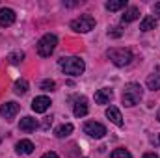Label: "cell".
<instances>
[{
    "label": "cell",
    "instance_id": "2e32d148",
    "mask_svg": "<svg viewBox=\"0 0 160 158\" xmlns=\"http://www.w3.org/2000/svg\"><path fill=\"white\" fill-rule=\"evenodd\" d=\"M155 28H157V19L151 17V15L143 17L142 24H140V30H142V32H149V30H155Z\"/></svg>",
    "mask_w": 160,
    "mask_h": 158
},
{
    "label": "cell",
    "instance_id": "8fae6325",
    "mask_svg": "<svg viewBox=\"0 0 160 158\" xmlns=\"http://www.w3.org/2000/svg\"><path fill=\"white\" fill-rule=\"evenodd\" d=\"M73 114H75L77 117H84V116L88 114V101H86L84 97L75 99V104H73Z\"/></svg>",
    "mask_w": 160,
    "mask_h": 158
},
{
    "label": "cell",
    "instance_id": "ac0fdd59",
    "mask_svg": "<svg viewBox=\"0 0 160 158\" xmlns=\"http://www.w3.org/2000/svg\"><path fill=\"white\" fill-rule=\"evenodd\" d=\"M147 89H151V91L160 89V75H149L147 77Z\"/></svg>",
    "mask_w": 160,
    "mask_h": 158
},
{
    "label": "cell",
    "instance_id": "9a60e30c",
    "mask_svg": "<svg viewBox=\"0 0 160 158\" xmlns=\"http://www.w3.org/2000/svg\"><path fill=\"white\" fill-rule=\"evenodd\" d=\"M138 17H140V9L132 6V7H127V9H125V13L121 15V21H123V22H132V21H136Z\"/></svg>",
    "mask_w": 160,
    "mask_h": 158
},
{
    "label": "cell",
    "instance_id": "7a4b0ae2",
    "mask_svg": "<svg viewBox=\"0 0 160 158\" xmlns=\"http://www.w3.org/2000/svg\"><path fill=\"white\" fill-rule=\"evenodd\" d=\"M142 95H143L142 86L132 82V84H127V86H125L121 101H123V104H125V106H136V104L142 101Z\"/></svg>",
    "mask_w": 160,
    "mask_h": 158
},
{
    "label": "cell",
    "instance_id": "44dd1931",
    "mask_svg": "<svg viewBox=\"0 0 160 158\" xmlns=\"http://www.w3.org/2000/svg\"><path fill=\"white\" fill-rule=\"evenodd\" d=\"M8 60H9L11 65H17V63H21V62L24 60V54H22V52H11Z\"/></svg>",
    "mask_w": 160,
    "mask_h": 158
},
{
    "label": "cell",
    "instance_id": "9c48e42d",
    "mask_svg": "<svg viewBox=\"0 0 160 158\" xmlns=\"http://www.w3.org/2000/svg\"><path fill=\"white\" fill-rule=\"evenodd\" d=\"M15 19H17V15H15V11L11 9V7H2L0 9V26H11L13 22H15Z\"/></svg>",
    "mask_w": 160,
    "mask_h": 158
},
{
    "label": "cell",
    "instance_id": "7c38bea8",
    "mask_svg": "<svg viewBox=\"0 0 160 158\" xmlns=\"http://www.w3.org/2000/svg\"><path fill=\"white\" fill-rule=\"evenodd\" d=\"M38 126H39V123H38V119H34V117H22L21 123H19V128H21L22 132H32V130H36Z\"/></svg>",
    "mask_w": 160,
    "mask_h": 158
},
{
    "label": "cell",
    "instance_id": "5bb4252c",
    "mask_svg": "<svg viewBox=\"0 0 160 158\" xmlns=\"http://www.w3.org/2000/svg\"><path fill=\"white\" fill-rule=\"evenodd\" d=\"M106 117L110 119L114 125H118V126H123V117H121V112L116 108V106H110L108 110H106Z\"/></svg>",
    "mask_w": 160,
    "mask_h": 158
},
{
    "label": "cell",
    "instance_id": "d6986e66",
    "mask_svg": "<svg viewBox=\"0 0 160 158\" xmlns=\"http://www.w3.org/2000/svg\"><path fill=\"white\" fill-rule=\"evenodd\" d=\"M71 132H73V125L71 123H65V125H62V126L56 128V136L58 138H67Z\"/></svg>",
    "mask_w": 160,
    "mask_h": 158
},
{
    "label": "cell",
    "instance_id": "484cf974",
    "mask_svg": "<svg viewBox=\"0 0 160 158\" xmlns=\"http://www.w3.org/2000/svg\"><path fill=\"white\" fill-rule=\"evenodd\" d=\"M142 158H158V155L157 153H147V155H143Z\"/></svg>",
    "mask_w": 160,
    "mask_h": 158
},
{
    "label": "cell",
    "instance_id": "52a82bcc",
    "mask_svg": "<svg viewBox=\"0 0 160 158\" xmlns=\"http://www.w3.org/2000/svg\"><path fill=\"white\" fill-rule=\"evenodd\" d=\"M50 99L48 97H45V95H41V97H36L34 101H32V110L36 112V114H43V112H47L48 108H50Z\"/></svg>",
    "mask_w": 160,
    "mask_h": 158
},
{
    "label": "cell",
    "instance_id": "277c9868",
    "mask_svg": "<svg viewBox=\"0 0 160 158\" xmlns=\"http://www.w3.org/2000/svg\"><path fill=\"white\" fill-rule=\"evenodd\" d=\"M56 47H58V37L54 34H45L38 43V54L43 58H48L56 50Z\"/></svg>",
    "mask_w": 160,
    "mask_h": 158
},
{
    "label": "cell",
    "instance_id": "4fadbf2b",
    "mask_svg": "<svg viewBox=\"0 0 160 158\" xmlns=\"http://www.w3.org/2000/svg\"><path fill=\"white\" fill-rule=\"evenodd\" d=\"M15 151L19 155H32L34 153V143L30 140H21L17 145H15Z\"/></svg>",
    "mask_w": 160,
    "mask_h": 158
},
{
    "label": "cell",
    "instance_id": "ba28073f",
    "mask_svg": "<svg viewBox=\"0 0 160 158\" xmlns=\"http://www.w3.org/2000/svg\"><path fill=\"white\" fill-rule=\"evenodd\" d=\"M19 110H21V106L17 104V102H6V104H2L0 106V116L6 119H13L17 114H19Z\"/></svg>",
    "mask_w": 160,
    "mask_h": 158
},
{
    "label": "cell",
    "instance_id": "cb8c5ba5",
    "mask_svg": "<svg viewBox=\"0 0 160 158\" xmlns=\"http://www.w3.org/2000/svg\"><path fill=\"white\" fill-rule=\"evenodd\" d=\"M121 34H123V32H121L119 26H116V28L108 30V36H110V37H121Z\"/></svg>",
    "mask_w": 160,
    "mask_h": 158
},
{
    "label": "cell",
    "instance_id": "5b68a950",
    "mask_svg": "<svg viewBox=\"0 0 160 158\" xmlns=\"http://www.w3.org/2000/svg\"><path fill=\"white\" fill-rule=\"evenodd\" d=\"M71 28L75 32H80V34H86V32H91L95 28V19L91 15H80L78 19L71 21Z\"/></svg>",
    "mask_w": 160,
    "mask_h": 158
},
{
    "label": "cell",
    "instance_id": "3957f363",
    "mask_svg": "<svg viewBox=\"0 0 160 158\" xmlns=\"http://www.w3.org/2000/svg\"><path fill=\"white\" fill-rule=\"evenodd\" d=\"M108 58L112 60L114 65L118 67H125V65H130V62L134 60L132 52L128 48H110L108 50Z\"/></svg>",
    "mask_w": 160,
    "mask_h": 158
},
{
    "label": "cell",
    "instance_id": "30bf717a",
    "mask_svg": "<svg viewBox=\"0 0 160 158\" xmlns=\"http://www.w3.org/2000/svg\"><path fill=\"white\" fill-rule=\"evenodd\" d=\"M112 97H114V91L110 87H102L95 93V102L97 104H108L112 101Z\"/></svg>",
    "mask_w": 160,
    "mask_h": 158
},
{
    "label": "cell",
    "instance_id": "4316f807",
    "mask_svg": "<svg viewBox=\"0 0 160 158\" xmlns=\"http://www.w3.org/2000/svg\"><path fill=\"white\" fill-rule=\"evenodd\" d=\"M155 13L160 17V2H157V4H155Z\"/></svg>",
    "mask_w": 160,
    "mask_h": 158
},
{
    "label": "cell",
    "instance_id": "8992f818",
    "mask_svg": "<svg viewBox=\"0 0 160 158\" xmlns=\"http://www.w3.org/2000/svg\"><path fill=\"white\" fill-rule=\"evenodd\" d=\"M84 132H86L88 136L99 140V138H104V136H106V126L101 125V123H97V121H88V123L84 125Z\"/></svg>",
    "mask_w": 160,
    "mask_h": 158
},
{
    "label": "cell",
    "instance_id": "7402d4cb",
    "mask_svg": "<svg viewBox=\"0 0 160 158\" xmlns=\"http://www.w3.org/2000/svg\"><path fill=\"white\" fill-rule=\"evenodd\" d=\"M39 87L43 89V91H52V89L56 87V82L50 80V78H47V80H43V82L39 84Z\"/></svg>",
    "mask_w": 160,
    "mask_h": 158
},
{
    "label": "cell",
    "instance_id": "e0dca14e",
    "mask_svg": "<svg viewBox=\"0 0 160 158\" xmlns=\"http://www.w3.org/2000/svg\"><path fill=\"white\" fill-rule=\"evenodd\" d=\"M104 7H106L108 11H118V9L127 7V0H110V2L104 4Z\"/></svg>",
    "mask_w": 160,
    "mask_h": 158
},
{
    "label": "cell",
    "instance_id": "d4e9b609",
    "mask_svg": "<svg viewBox=\"0 0 160 158\" xmlns=\"http://www.w3.org/2000/svg\"><path fill=\"white\" fill-rule=\"evenodd\" d=\"M41 158H60V156H58L56 153H45V155H43Z\"/></svg>",
    "mask_w": 160,
    "mask_h": 158
},
{
    "label": "cell",
    "instance_id": "6da1fadb",
    "mask_svg": "<svg viewBox=\"0 0 160 158\" xmlns=\"http://www.w3.org/2000/svg\"><path fill=\"white\" fill-rule=\"evenodd\" d=\"M60 67H62V71L65 73V75H71V77H80L82 73H84V69H86V63H84V60L78 58V56H63V58H60Z\"/></svg>",
    "mask_w": 160,
    "mask_h": 158
},
{
    "label": "cell",
    "instance_id": "ffe728a7",
    "mask_svg": "<svg viewBox=\"0 0 160 158\" xmlns=\"http://www.w3.org/2000/svg\"><path fill=\"white\" fill-rule=\"evenodd\" d=\"M26 91H28V82L24 78L17 80V82H15V93H17V95H24Z\"/></svg>",
    "mask_w": 160,
    "mask_h": 158
},
{
    "label": "cell",
    "instance_id": "603a6c76",
    "mask_svg": "<svg viewBox=\"0 0 160 158\" xmlns=\"http://www.w3.org/2000/svg\"><path fill=\"white\" fill-rule=\"evenodd\" d=\"M112 158H132V155L127 151V149H116L112 153Z\"/></svg>",
    "mask_w": 160,
    "mask_h": 158
},
{
    "label": "cell",
    "instance_id": "83f0119b",
    "mask_svg": "<svg viewBox=\"0 0 160 158\" xmlns=\"http://www.w3.org/2000/svg\"><path fill=\"white\" fill-rule=\"evenodd\" d=\"M157 119H158V121H160V112H158V116H157Z\"/></svg>",
    "mask_w": 160,
    "mask_h": 158
}]
</instances>
